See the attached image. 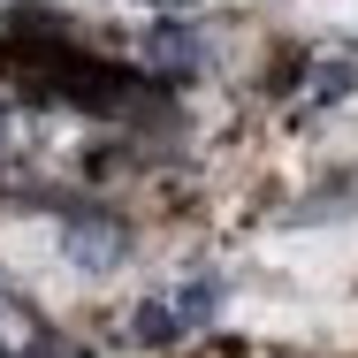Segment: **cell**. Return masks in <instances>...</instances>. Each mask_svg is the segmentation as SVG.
<instances>
[{"mask_svg":"<svg viewBox=\"0 0 358 358\" xmlns=\"http://www.w3.org/2000/svg\"><path fill=\"white\" fill-rule=\"evenodd\" d=\"M343 92H351V62H343V54H328L320 76H313V99H343Z\"/></svg>","mask_w":358,"mask_h":358,"instance_id":"5b68a950","label":"cell"},{"mask_svg":"<svg viewBox=\"0 0 358 358\" xmlns=\"http://www.w3.org/2000/svg\"><path fill=\"white\" fill-rule=\"evenodd\" d=\"M62 252L84 275H107V267H122L130 236H122V221H107V214H62Z\"/></svg>","mask_w":358,"mask_h":358,"instance_id":"6da1fadb","label":"cell"},{"mask_svg":"<svg viewBox=\"0 0 358 358\" xmlns=\"http://www.w3.org/2000/svg\"><path fill=\"white\" fill-rule=\"evenodd\" d=\"M145 54H152L160 69H183V76H191L199 62H206V38H199L191 23H160V31L145 38Z\"/></svg>","mask_w":358,"mask_h":358,"instance_id":"7a4b0ae2","label":"cell"},{"mask_svg":"<svg viewBox=\"0 0 358 358\" xmlns=\"http://www.w3.org/2000/svg\"><path fill=\"white\" fill-rule=\"evenodd\" d=\"M130 336H138V343H176V336H183V328H176V313H168V297H152V305H145L138 320H130Z\"/></svg>","mask_w":358,"mask_h":358,"instance_id":"277c9868","label":"cell"},{"mask_svg":"<svg viewBox=\"0 0 358 358\" xmlns=\"http://www.w3.org/2000/svg\"><path fill=\"white\" fill-rule=\"evenodd\" d=\"M152 8H191V0H152Z\"/></svg>","mask_w":358,"mask_h":358,"instance_id":"8992f818","label":"cell"},{"mask_svg":"<svg viewBox=\"0 0 358 358\" xmlns=\"http://www.w3.org/2000/svg\"><path fill=\"white\" fill-rule=\"evenodd\" d=\"M214 305H221V282H214V275H199V282H183L176 297H168L176 328H206V320H214Z\"/></svg>","mask_w":358,"mask_h":358,"instance_id":"3957f363","label":"cell"}]
</instances>
